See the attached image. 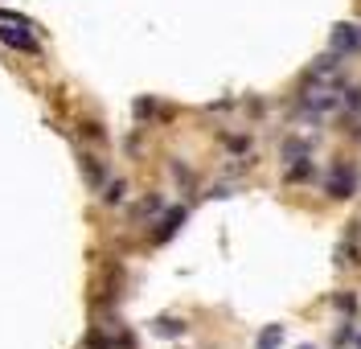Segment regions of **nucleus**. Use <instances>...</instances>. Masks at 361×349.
Wrapping results in <instances>:
<instances>
[{
  "mask_svg": "<svg viewBox=\"0 0 361 349\" xmlns=\"http://www.w3.org/2000/svg\"><path fill=\"white\" fill-rule=\"evenodd\" d=\"M0 41H4V45H12V49L37 53V41H33L29 25H16V21H0Z\"/></svg>",
  "mask_w": 361,
  "mask_h": 349,
  "instance_id": "f257e3e1",
  "label": "nucleus"
},
{
  "mask_svg": "<svg viewBox=\"0 0 361 349\" xmlns=\"http://www.w3.org/2000/svg\"><path fill=\"white\" fill-rule=\"evenodd\" d=\"M358 45H361V33L353 25H337V29H333V49L349 53V49H358Z\"/></svg>",
  "mask_w": 361,
  "mask_h": 349,
  "instance_id": "f03ea898",
  "label": "nucleus"
},
{
  "mask_svg": "<svg viewBox=\"0 0 361 349\" xmlns=\"http://www.w3.org/2000/svg\"><path fill=\"white\" fill-rule=\"evenodd\" d=\"M329 189H333L337 197H349V193H353V169H345V165H341V169H337V177H329Z\"/></svg>",
  "mask_w": 361,
  "mask_h": 349,
  "instance_id": "7ed1b4c3",
  "label": "nucleus"
},
{
  "mask_svg": "<svg viewBox=\"0 0 361 349\" xmlns=\"http://www.w3.org/2000/svg\"><path fill=\"white\" fill-rule=\"evenodd\" d=\"M82 173H86V181H90V185H99V181H103V169H99V160H90V156H82Z\"/></svg>",
  "mask_w": 361,
  "mask_h": 349,
  "instance_id": "20e7f679",
  "label": "nucleus"
},
{
  "mask_svg": "<svg viewBox=\"0 0 361 349\" xmlns=\"http://www.w3.org/2000/svg\"><path fill=\"white\" fill-rule=\"evenodd\" d=\"M279 337H284V329H279V325H275V329H267V333L259 337V349H275V346H279Z\"/></svg>",
  "mask_w": 361,
  "mask_h": 349,
  "instance_id": "39448f33",
  "label": "nucleus"
},
{
  "mask_svg": "<svg viewBox=\"0 0 361 349\" xmlns=\"http://www.w3.org/2000/svg\"><path fill=\"white\" fill-rule=\"evenodd\" d=\"M156 333H160V337H177V333H181V325H177V321H160V325H156Z\"/></svg>",
  "mask_w": 361,
  "mask_h": 349,
  "instance_id": "423d86ee",
  "label": "nucleus"
}]
</instances>
